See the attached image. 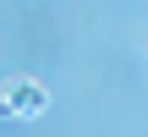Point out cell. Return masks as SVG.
I'll use <instances>...</instances> for the list:
<instances>
[{"label": "cell", "mask_w": 148, "mask_h": 137, "mask_svg": "<svg viewBox=\"0 0 148 137\" xmlns=\"http://www.w3.org/2000/svg\"><path fill=\"white\" fill-rule=\"evenodd\" d=\"M11 110H27V115L44 110V88H16V93H11Z\"/></svg>", "instance_id": "1"}]
</instances>
